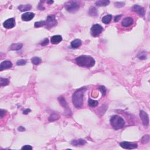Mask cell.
Returning <instances> with one entry per match:
<instances>
[{
	"label": "cell",
	"mask_w": 150,
	"mask_h": 150,
	"mask_svg": "<svg viewBox=\"0 0 150 150\" xmlns=\"http://www.w3.org/2000/svg\"><path fill=\"white\" fill-rule=\"evenodd\" d=\"M88 15H90V16H97L98 15V10H96V8L94 7H92L90 8L89 10H88Z\"/></svg>",
	"instance_id": "cell-22"
},
{
	"label": "cell",
	"mask_w": 150,
	"mask_h": 150,
	"mask_svg": "<svg viewBox=\"0 0 150 150\" xmlns=\"http://www.w3.org/2000/svg\"><path fill=\"white\" fill-rule=\"evenodd\" d=\"M4 114H5V110H2V109H1V118H2V117H4Z\"/></svg>",
	"instance_id": "cell-38"
},
{
	"label": "cell",
	"mask_w": 150,
	"mask_h": 150,
	"mask_svg": "<svg viewBox=\"0 0 150 150\" xmlns=\"http://www.w3.org/2000/svg\"><path fill=\"white\" fill-rule=\"evenodd\" d=\"M77 64L81 67L90 68L95 64V60L92 56L88 55H81L75 59Z\"/></svg>",
	"instance_id": "cell-2"
},
{
	"label": "cell",
	"mask_w": 150,
	"mask_h": 150,
	"mask_svg": "<svg viewBox=\"0 0 150 150\" xmlns=\"http://www.w3.org/2000/svg\"><path fill=\"white\" fill-rule=\"evenodd\" d=\"M26 64V61L25 60H24V59H21V60H18V62H16V64L18 66L25 65Z\"/></svg>",
	"instance_id": "cell-31"
},
{
	"label": "cell",
	"mask_w": 150,
	"mask_h": 150,
	"mask_svg": "<svg viewBox=\"0 0 150 150\" xmlns=\"http://www.w3.org/2000/svg\"><path fill=\"white\" fill-rule=\"evenodd\" d=\"M31 112V110L30 108H26L25 109V110L23 112V114H28V113H30V112Z\"/></svg>",
	"instance_id": "cell-34"
},
{
	"label": "cell",
	"mask_w": 150,
	"mask_h": 150,
	"mask_svg": "<svg viewBox=\"0 0 150 150\" xmlns=\"http://www.w3.org/2000/svg\"><path fill=\"white\" fill-rule=\"evenodd\" d=\"M32 148L30 146H29V145H26V146H24L22 147L21 149L22 150H32Z\"/></svg>",
	"instance_id": "cell-33"
},
{
	"label": "cell",
	"mask_w": 150,
	"mask_h": 150,
	"mask_svg": "<svg viewBox=\"0 0 150 150\" xmlns=\"http://www.w3.org/2000/svg\"><path fill=\"white\" fill-rule=\"evenodd\" d=\"M125 3L124 2H116L114 3V6L117 8H122L124 6Z\"/></svg>",
	"instance_id": "cell-30"
},
{
	"label": "cell",
	"mask_w": 150,
	"mask_h": 150,
	"mask_svg": "<svg viewBox=\"0 0 150 150\" xmlns=\"http://www.w3.org/2000/svg\"><path fill=\"white\" fill-rule=\"evenodd\" d=\"M49 44V40L48 38H45L43 41H42L41 43H40V45L42 46H46L48 44Z\"/></svg>",
	"instance_id": "cell-32"
},
{
	"label": "cell",
	"mask_w": 150,
	"mask_h": 150,
	"mask_svg": "<svg viewBox=\"0 0 150 150\" xmlns=\"http://www.w3.org/2000/svg\"><path fill=\"white\" fill-rule=\"evenodd\" d=\"M10 81L8 79H5V78H0V84H1V86H7L9 84Z\"/></svg>",
	"instance_id": "cell-26"
},
{
	"label": "cell",
	"mask_w": 150,
	"mask_h": 150,
	"mask_svg": "<svg viewBox=\"0 0 150 150\" xmlns=\"http://www.w3.org/2000/svg\"><path fill=\"white\" fill-rule=\"evenodd\" d=\"M58 101L60 103V104L63 107V108H64V115L67 116H70L72 114V112L70 110V109L69 108V106H68L67 102L64 99V97L60 96L58 98Z\"/></svg>",
	"instance_id": "cell-5"
},
{
	"label": "cell",
	"mask_w": 150,
	"mask_h": 150,
	"mask_svg": "<svg viewBox=\"0 0 150 150\" xmlns=\"http://www.w3.org/2000/svg\"><path fill=\"white\" fill-rule=\"evenodd\" d=\"M31 62L35 65H38L42 62V60L38 57H34L31 59Z\"/></svg>",
	"instance_id": "cell-25"
},
{
	"label": "cell",
	"mask_w": 150,
	"mask_h": 150,
	"mask_svg": "<svg viewBox=\"0 0 150 150\" xmlns=\"http://www.w3.org/2000/svg\"><path fill=\"white\" fill-rule=\"evenodd\" d=\"M99 90H100V91L102 92V95H103V96H104L106 95V90H107L106 88L104 86H100Z\"/></svg>",
	"instance_id": "cell-29"
},
{
	"label": "cell",
	"mask_w": 150,
	"mask_h": 150,
	"mask_svg": "<svg viewBox=\"0 0 150 150\" xmlns=\"http://www.w3.org/2000/svg\"><path fill=\"white\" fill-rule=\"evenodd\" d=\"M120 146L124 149L127 150L136 149L138 147V144L137 143L130 142H127V141H123V142H120Z\"/></svg>",
	"instance_id": "cell-9"
},
{
	"label": "cell",
	"mask_w": 150,
	"mask_h": 150,
	"mask_svg": "<svg viewBox=\"0 0 150 150\" xmlns=\"http://www.w3.org/2000/svg\"><path fill=\"white\" fill-rule=\"evenodd\" d=\"M64 8L66 11L70 12H74L77 11L80 8V5L77 2L74 1H70L66 2L64 4Z\"/></svg>",
	"instance_id": "cell-4"
},
{
	"label": "cell",
	"mask_w": 150,
	"mask_h": 150,
	"mask_svg": "<svg viewBox=\"0 0 150 150\" xmlns=\"http://www.w3.org/2000/svg\"><path fill=\"white\" fill-rule=\"evenodd\" d=\"M22 44L21 43L14 44L12 45H11V46L10 48V49L11 50H20V49L22 48Z\"/></svg>",
	"instance_id": "cell-20"
},
{
	"label": "cell",
	"mask_w": 150,
	"mask_h": 150,
	"mask_svg": "<svg viewBox=\"0 0 150 150\" xmlns=\"http://www.w3.org/2000/svg\"><path fill=\"white\" fill-rule=\"evenodd\" d=\"M86 88H82L76 90L72 96V102L75 107L79 108L82 107L83 104V96L86 91Z\"/></svg>",
	"instance_id": "cell-1"
},
{
	"label": "cell",
	"mask_w": 150,
	"mask_h": 150,
	"mask_svg": "<svg viewBox=\"0 0 150 150\" xmlns=\"http://www.w3.org/2000/svg\"><path fill=\"white\" fill-rule=\"evenodd\" d=\"M140 117L142 123L144 126L148 127L149 125V116H148V114L144 111L141 110L140 112Z\"/></svg>",
	"instance_id": "cell-8"
},
{
	"label": "cell",
	"mask_w": 150,
	"mask_h": 150,
	"mask_svg": "<svg viewBox=\"0 0 150 150\" xmlns=\"http://www.w3.org/2000/svg\"><path fill=\"white\" fill-rule=\"evenodd\" d=\"M150 141V136L149 135H145L142 137V138L141 140V142L142 143V144H146L149 142Z\"/></svg>",
	"instance_id": "cell-27"
},
{
	"label": "cell",
	"mask_w": 150,
	"mask_h": 150,
	"mask_svg": "<svg viewBox=\"0 0 150 150\" xmlns=\"http://www.w3.org/2000/svg\"><path fill=\"white\" fill-rule=\"evenodd\" d=\"M88 104L92 107H95L98 104V102L97 100H92L91 98H88Z\"/></svg>",
	"instance_id": "cell-23"
},
{
	"label": "cell",
	"mask_w": 150,
	"mask_h": 150,
	"mask_svg": "<svg viewBox=\"0 0 150 150\" xmlns=\"http://www.w3.org/2000/svg\"><path fill=\"white\" fill-rule=\"evenodd\" d=\"M112 15H107L106 16H103L102 18V22L105 24H108L112 21Z\"/></svg>",
	"instance_id": "cell-21"
},
{
	"label": "cell",
	"mask_w": 150,
	"mask_h": 150,
	"mask_svg": "<svg viewBox=\"0 0 150 150\" xmlns=\"http://www.w3.org/2000/svg\"><path fill=\"white\" fill-rule=\"evenodd\" d=\"M72 145L73 146H83L86 144V141L84 140L83 139H78V140H74L71 141Z\"/></svg>",
	"instance_id": "cell-16"
},
{
	"label": "cell",
	"mask_w": 150,
	"mask_h": 150,
	"mask_svg": "<svg viewBox=\"0 0 150 150\" xmlns=\"http://www.w3.org/2000/svg\"><path fill=\"white\" fill-rule=\"evenodd\" d=\"M59 118V116L57 114H52V115L50 116V117H49V121L50 122H53L54 121L58 120Z\"/></svg>",
	"instance_id": "cell-24"
},
{
	"label": "cell",
	"mask_w": 150,
	"mask_h": 150,
	"mask_svg": "<svg viewBox=\"0 0 150 150\" xmlns=\"http://www.w3.org/2000/svg\"><path fill=\"white\" fill-rule=\"evenodd\" d=\"M18 8L20 10L21 12L24 11H28L31 10L32 6L30 4H25V5H20L18 6Z\"/></svg>",
	"instance_id": "cell-19"
},
{
	"label": "cell",
	"mask_w": 150,
	"mask_h": 150,
	"mask_svg": "<svg viewBox=\"0 0 150 150\" xmlns=\"http://www.w3.org/2000/svg\"><path fill=\"white\" fill-rule=\"evenodd\" d=\"M3 26L6 29H11L15 26V18H11L8 19L3 24Z\"/></svg>",
	"instance_id": "cell-11"
},
{
	"label": "cell",
	"mask_w": 150,
	"mask_h": 150,
	"mask_svg": "<svg viewBox=\"0 0 150 150\" xmlns=\"http://www.w3.org/2000/svg\"><path fill=\"white\" fill-rule=\"evenodd\" d=\"M12 66V64L10 60H4L0 64V70L2 71L3 70L10 69Z\"/></svg>",
	"instance_id": "cell-12"
},
{
	"label": "cell",
	"mask_w": 150,
	"mask_h": 150,
	"mask_svg": "<svg viewBox=\"0 0 150 150\" xmlns=\"http://www.w3.org/2000/svg\"><path fill=\"white\" fill-rule=\"evenodd\" d=\"M133 24V19L131 17H127L124 18L122 22V26L124 27H128Z\"/></svg>",
	"instance_id": "cell-13"
},
{
	"label": "cell",
	"mask_w": 150,
	"mask_h": 150,
	"mask_svg": "<svg viewBox=\"0 0 150 150\" xmlns=\"http://www.w3.org/2000/svg\"><path fill=\"white\" fill-rule=\"evenodd\" d=\"M110 124L112 127L116 130L122 128L125 125V121L120 116L114 115L110 118Z\"/></svg>",
	"instance_id": "cell-3"
},
{
	"label": "cell",
	"mask_w": 150,
	"mask_h": 150,
	"mask_svg": "<svg viewBox=\"0 0 150 150\" xmlns=\"http://www.w3.org/2000/svg\"><path fill=\"white\" fill-rule=\"evenodd\" d=\"M46 22V25L48 28H51L52 27L57 25V21H56L55 16L54 15H49L47 17Z\"/></svg>",
	"instance_id": "cell-7"
},
{
	"label": "cell",
	"mask_w": 150,
	"mask_h": 150,
	"mask_svg": "<svg viewBox=\"0 0 150 150\" xmlns=\"http://www.w3.org/2000/svg\"><path fill=\"white\" fill-rule=\"evenodd\" d=\"M131 11L137 13L141 17H143L146 14V11H145L144 8L142 7V6H138V5H134L131 8Z\"/></svg>",
	"instance_id": "cell-10"
},
{
	"label": "cell",
	"mask_w": 150,
	"mask_h": 150,
	"mask_svg": "<svg viewBox=\"0 0 150 150\" xmlns=\"http://www.w3.org/2000/svg\"><path fill=\"white\" fill-rule=\"evenodd\" d=\"M110 1L108 0H99L95 2L96 6H106L110 4Z\"/></svg>",
	"instance_id": "cell-17"
},
{
	"label": "cell",
	"mask_w": 150,
	"mask_h": 150,
	"mask_svg": "<svg viewBox=\"0 0 150 150\" xmlns=\"http://www.w3.org/2000/svg\"><path fill=\"white\" fill-rule=\"evenodd\" d=\"M138 58L140 59H146V55H144V54H141V56H138Z\"/></svg>",
	"instance_id": "cell-37"
},
{
	"label": "cell",
	"mask_w": 150,
	"mask_h": 150,
	"mask_svg": "<svg viewBox=\"0 0 150 150\" xmlns=\"http://www.w3.org/2000/svg\"><path fill=\"white\" fill-rule=\"evenodd\" d=\"M82 45V40H79V39H76V40H73L71 42V47L73 49L78 48L79 46H80Z\"/></svg>",
	"instance_id": "cell-18"
},
{
	"label": "cell",
	"mask_w": 150,
	"mask_h": 150,
	"mask_svg": "<svg viewBox=\"0 0 150 150\" xmlns=\"http://www.w3.org/2000/svg\"><path fill=\"white\" fill-rule=\"evenodd\" d=\"M18 130L20 131V132H22V131H25V128L24 127H22V126H20V127L18 128Z\"/></svg>",
	"instance_id": "cell-36"
},
{
	"label": "cell",
	"mask_w": 150,
	"mask_h": 150,
	"mask_svg": "<svg viewBox=\"0 0 150 150\" xmlns=\"http://www.w3.org/2000/svg\"><path fill=\"white\" fill-rule=\"evenodd\" d=\"M103 30V28L99 24H95L92 26L90 33L94 37L98 36Z\"/></svg>",
	"instance_id": "cell-6"
},
{
	"label": "cell",
	"mask_w": 150,
	"mask_h": 150,
	"mask_svg": "<svg viewBox=\"0 0 150 150\" xmlns=\"http://www.w3.org/2000/svg\"><path fill=\"white\" fill-rule=\"evenodd\" d=\"M46 25V22L44 21L36 22L35 23V28H40V27L44 26V25Z\"/></svg>",
	"instance_id": "cell-28"
},
{
	"label": "cell",
	"mask_w": 150,
	"mask_h": 150,
	"mask_svg": "<svg viewBox=\"0 0 150 150\" xmlns=\"http://www.w3.org/2000/svg\"><path fill=\"white\" fill-rule=\"evenodd\" d=\"M62 40V37L60 35H54L51 37V43L53 44H58Z\"/></svg>",
	"instance_id": "cell-15"
},
{
	"label": "cell",
	"mask_w": 150,
	"mask_h": 150,
	"mask_svg": "<svg viewBox=\"0 0 150 150\" xmlns=\"http://www.w3.org/2000/svg\"><path fill=\"white\" fill-rule=\"evenodd\" d=\"M35 16V14L33 12H26L22 15L21 18L24 21H30Z\"/></svg>",
	"instance_id": "cell-14"
},
{
	"label": "cell",
	"mask_w": 150,
	"mask_h": 150,
	"mask_svg": "<svg viewBox=\"0 0 150 150\" xmlns=\"http://www.w3.org/2000/svg\"><path fill=\"white\" fill-rule=\"evenodd\" d=\"M122 14H121V15H117V16H116L114 18V21L115 22H118V21H119V20H120V18H121V17L122 16Z\"/></svg>",
	"instance_id": "cell-35"
},
{
	"label": "cell",
	"mask_w": 150,
	"mask_h": 150,
	"mask_svg": "<svg viewBox=\"0 0 150 150\" xmlns=\"http://www.w3.org/2000/svg\"><path fill=\"white\" fill-rule=\"evenodd\" d=\"M54 2V1H48L47 3H48V4H52V3Z\"/></svg>",
	"instance_id": "cell-39"
}]
</instances>
